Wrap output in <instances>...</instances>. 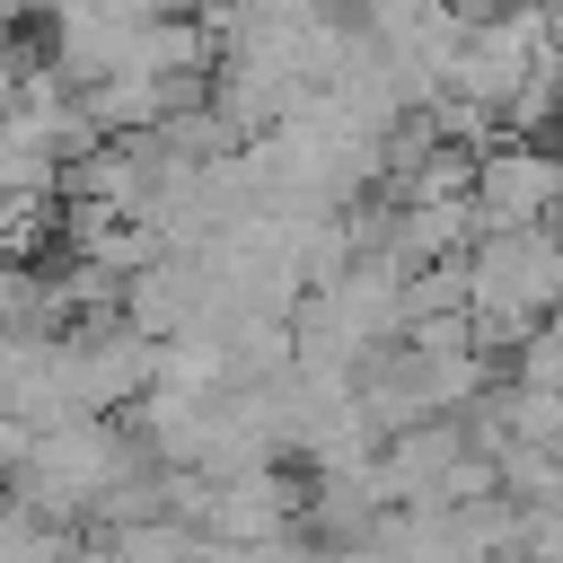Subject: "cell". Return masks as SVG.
Masks as SVG:
<instances>
[{
    "label": "cell",
    "instance_id": "cell-2",
    "mask_svg": "<svg viewBox=\"0 0 563 563\" xmlns=\"http://www.w3.org/2000/svg\"><path fill=\"white\" fill-rule=\"evenodd\" d=\"M554 202H563V158H545V150H493L475 167V211L493 229H537Z\"/></svg>",
    "mask_w": 563,
    "mask_h": 563
},
{
    "label": "cell",
    "instance_id": "cell-4",
    "mask_svg": "<svg viewBox=\"0 0 563 563\" xmlns=\"http://www.w3.org/2000/svg\"><path fill=\"white\" fill-rule=\"evenodd\" d=\"M70 563H132V554H114V545H106V537H88V545H79V554H70Z\"/></svg>",
    "mask_w": 563,
    "mask_h": 563
},
{
    "label": "cell",
    "instance_id": "cell-3",
    "mask_svg": "<svg viewBox=\"0 0 563 563\" xmlns=\"http://www.w3.org/2000/svg\"><path fill=\"white\" fill-rule=\"evenodd\" d=\"M79 554V528L26 510L18 493H0V563H70Z\"/></svg>",
    "mask_w": 563,
    "mask_h": 563
},
{
    "label": "cell",
    "instance_id": "cell-1",
    "mask_svg": "<svg viewBox=\"0 0 563 563\" xmlns=\"http://www.w3.org/2000/svg\"><path fill=\"white\" fill-rule=\"evenodd\" d=\"M150 466V449L123 431V422H106V413H79V422H53V431H35L26 440V466H18V501L26 510H44V519H62V528H97L106 519V501L132 484Z\"/></svg>",
    "mask_w": 563,
    "mask_h": 563
}]
</instances>
